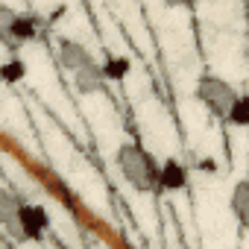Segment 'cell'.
Segmentation results:
<instances>
[{"instance_id":"9","label":"cell","mask_w":249,"mask_h":249,"mask_svg":"<svg viewBox=\"0 0 249 249\" xmlns=\"http://www.w3.org/2000/svg\"><path fill=\"white\" fill-rule=\"evenodd\" d=\"M18 208H21V199L9 191V188H0V226H9L15 217H18Z\"/></svg>"},{"instance_id":"1","label":"cell","mask_w":249,"mask_h":249,"mask_svg":"<svg viewBox=\"0 0 249 249\" xmlns=\"http://www.w3.org/2000/svg\"><path fill=\"white\" fill-rule=\"evenodd\" d=\"M114 167L132 191L159 194V159L135 141H123L114 150Z\"/></svg>"},{"instance_id":"3","label":"cell","mask_w":249,"mask_h":249,"mask_svg":"<svg viewBox=\"0 0 249 249\" xmlns=\"http://www.w3.org/2000/svg\"><path fill=\"white\" fill-rule=\"evenodd\" d=\"M237 97H240V91H237L231 82H226L223 76L202 73V76L196 79V100H199L217 120H223V123H226L229 108L237 103Z\"/></svg>"},{"instance_id":"7","label":"cell","mask_w":249,"mask_h":249,"mask_svg":"<svg viewBox=\"0 0 249 249\" xmlns=\"http://www.w3.org/2000/svg\"><path fill=\"white\" fill-rule=\"evenodd\" d=\"M188 188V170L179 159L159 161V191H185Z\"/></svg>"},{"instance_id":"13","label":"cell","mask_w":249,"mask_h":249,"mask_svg":"<svg viewBox=\"0 0 249 249\" xmlns=\"http://www.w3.org/2000/svg\"><path fill=\"white\" fill-rule=\"evenodd\" d=\"M179 6H185V9H194V6H196V0H179Z\"/></svg>"},{"instance_id":"5","label":"cell","mask_w":249,"mask_h":249,"mask_svg":"<svg viewBox=\"0 0 249 249\" xmlns=\"http://www.w3.org/2000/svg\"><path fill=\"white\" fill-rule=\"evenodd\" d=\"M71 79H73V88L79 94H85V97L106 91V82H108L106 71H103V62H97V56L91 62H85V65H79L76 71H71Z\"/></svg>"},{"instance_id":"11","label":"cell","mask_w":249,"mask_h":249,"mask_svg":"<svg viewBox=\"0 0 249 249\" xmlns=\"http://www.w3.org/2000/svg\"><path fill=\"white\" fill-rule=\"evenodd\" d=\"M24 73H27V68H24V62L18 59V53H15L6 65H0V79H3V85H6V82H21Z\"/></svg>"},{"instance_id":"14","label":"cell","mask_w":249,"mask_h":249,"mask_svg":"<svg viewBox=\"0 0 249 249\" xmlns=\"http://www.w3.org/2000/svg\"><path fill=\"white\" fill-rule=\"evenodd\" d=\"M161 3H164V6H170V9H176V6H179V0H161Z\"/></svg>"},{"instance_id":"8","label":"cell","mask_w":249,"mask_h":249,"mask_svg":"<svg viewBox=\"0 0 249 249\" xmlns=\"http://www.w3.org/2000/svg\"><path fill=\"white\" fill-rule=\"evenodd\" d=\"M229 208H231L237 226H240V229H249V182H246V179H240V182L231 188Z\"/></svg>"},{"instance_id":"10","label":"cell","mask_w":249,"mask_h":249,"mask_svg":"<svg viewBox=\"0 0 249 249\" xmlns=\"http://www.w3.org/2000/svg\"><path fill=\"white\" fill-rule=\"evenodd\" d=\"M226 123H231V126H249V100H246L243 94H240V97H237V103L229 108Z\"/></svg>"},{"instance_id":"4","label":"cell","mask_w":249,"mask_h":249,"mask_svg":"<svg viewBox=\"0 0 249 249\" xmlns=\"http://www.w3.org/2000/svg\"><path fill=\"white\" fill-rule=\"evenodd\" d=\"M47 229H50L47 208L44 205H36V202H21L18 217L6 226V234L15 243H27V240H44Z\"/></svg>"},{"instance_id":"6","label":"cell","mask_w":249,"mask_h":249,"mask_svg":"<svg viewBox=\"0 0 249 249\" xmlns=\"http://www.w3.org/2000/svg\"><path fill=\"white\" fill-rule=\"evenodd\" d=\"M56 59H59V65L71 73V71H76L79 65L91 62L94 53H91L82 41H76V38H59V41H56Z\"/></svg>"},{"instance_id":"2","label":"cell","mask_w":249,"mask_h":249,"mask_svg":"<svg viewBox=\"0 0 249 249\" xmlns=\"http://www.w3.org/2000/svg\"><path fill=\"white\" fill-rule=\"evenodd\" d=\"M36 36H38V21L33 15L0 3V44H3L12 56L21 53Z\"/></svg>"},{"instance_id":"12","label":"cell","mask_w":249,"mask_h":249,"mask_svg":"<svg viewBox=\"0 0 249 249\" xmlns=\"http://www.w3.org/2000/svg\"><path fill=\"white\" fill-rule=\"evenodd\" d=\"M103 71H106V79H123L129 71V62L126 59H108L103 65Z\"/></svg>"},{"instance_id":"15","label":"cell","mask_w":249,"mask_h":249,"mask_svg":"<svg viewBox=\"0 0 249 249\" xmlns=\"http://www.w3.org/2000/svg\"><path fill=\"white\" fill-rule=\"evenodd\" d=\"M0 85H3V79H0Z\"/></svg>"}]
</instances>
